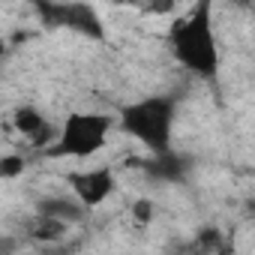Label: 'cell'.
Segmentation results:
<instances>
[{
  "instance_id": "obj_1",
  "label": "cell",
  "mask_w": 255,
  "mask_h": 255,
  "mask_svg": "<svg viewBox=\"0 0 255 255\" xmlns=\"http://www.w3.org/2000/svg\"><path fill=\"white\" fill-rule=\"evenodd\" d=\"M168 48L171 57L186 66L195 75H216L219 66V42L213 30V12H210V0L195 3L186 15L171 21L168 30Z\"/></svg>"
},
{
  "instance_id": "obj_6",
  "label": "cell",
  "mask_w": 255,
  "mask_h": 255,
  "mask_svg": "<svg viewBox=\"0 0 255 255\" xmlns=\"http://www.w3.org/2000/svg\"><path fill=\"white\" fill-rule=\"evenodd\" d=\"M114 3L144 18H174L177 12V0H114Z\"/></svg>"
},
{
  "instance_id": "obj_7",
  "label": "cell",
  "mask_w": 255,
  "mask_h": 255,
  "mask_svg": "<svg viewBox=\"0 0 255 255\" xmlns=\"http://www.w3.org/2000/svg\"><path fill=\"white\" fill-rule=\"evenodd\" d=\"M153 213H156V207H153V201H150V198H135V201H132V207H129V219H132L138 228L150 225V222H153Z\"/></svg>"
},
{
  "instance_id": "obj_4",
  "label": "cell",
  "mask_w": 255,
  "mask_h": 255,
  "mask_svg": "<svg viewBox=\"0 0 255 255\" xmlns=\"http://www.w3.org/2000/svg\"><path fill=\"white\" fill-rule=\"evenodd\" d=\"M66 186H69V195L84 210H96V207H102L114 195L117 177H114V168L111 165H90V168L72 171L66 177Z\"/></svg>"
},
{
  "instance_id": "obj_5",
  "label": "cell",
  "mask_w": 255,
  "mask_h": 255,
  "mask_svg": "<svg viewBox=\"0 0 255 255\" xmlns=\"http://www.w3.org/2000/svg\"><path fill=\"white\" fill-rule=\"evenodd\" d=\"M6 129L18 135V141L24 147H33V150H48L57 138V129L60 123H51L39 108L33 105H21L15 108L9 117H6Z\"/></svg>"
},
{
  "instance_id": "obj_3",
  "label": "cell",
  "mask_w": 255,
  "mask_h": 255,
  "mask_svg": "<svg viewBox=\"0 0 255 255\" xmlns=\"http://www.w3.org/2000/svg\"><path fill=\"white\" fill-rule=\"evenodd\" d=\"M120 129L129 138H138L153 153L165 150L171 132V102L144 99L138 105H129L126 111H120Z\"/></svg>"
},
{
  "instance_id": "obj_2",
  "label": "cell",
  "mask_w": 255,
  "mask_h": 255,
  "mask_svg": "<svg viewBox=\"0 0 255 255\" xmlns=\"http://www.w3.org/2000/svg\"><path fill=\"white\" fill-rule=\"evenodd\" d=\"M114 129H120V117H114L108 111H96V108L69 111L60 120L57 138L45 153L54 156V159L90 162L93 156H99L111 144Z\"/></svg>"
}]
</instances>
